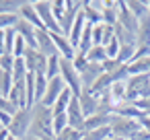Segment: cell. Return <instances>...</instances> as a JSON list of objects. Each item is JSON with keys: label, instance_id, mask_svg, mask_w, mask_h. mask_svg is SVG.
Segmentation results:
<instances>
[{"label": "cell", "instance_id": "836d02e7", "mask_svg": "<svg viewBox=\"0 0 150 140\" xmlns=\"http://www.w3.org/2000/svg\"><path fill=\"white\" fill-rule=\"evenodd\" d=\"M66 128H68V115H66V113L54 115V122H52V130H54V136L62 134V132H64Z\"/></svg>", "mask_w": 150, "mask_h": 140}, {"label": "cell", "instance_id": "ffe728a7", "mask_svg": "<svg viewBox=\"0 0 150 140\" xmlns=\"http://www.w3.org/2000/svg\"><path fill=\"white\" fill-rule=\"evenodd\" d=\"M103 23L111 27L117 25V0H103Z\"/></svg>", "mask_w": 150, "mask_h": 140}, {"label": "cell", "instance_id": "74e56055", "mask_svg": "<svg viewBox=\"0 0 150 140\" xmlns=\"http://www.w3.org/2000/svg\"><path fill=\"white\" fill-rule=\"evenodd\" d=\"M119 48H121V43L117 41V37H113L107 45H105V52H107V58H111V60H117V56H119Z\"/></svg>", "mask_w": 150, "mask_h": 140}, {"label": "cell", "instance_id": "4dcf8cb0", "mask_svg": "<svg viewBox=\"0 0 150 140\" xmlns=\"http://www.w3.org/2000/svg\"><path fill=\"white\" fill-rule=\"evenodd\" d=\"M27 74H29V70H27L25 60L23 58H17L15 60V68H13V80L15 82H23L27 78Z\"/></svg>", "mask_w": 150, "mask_h": 140}, {"label": "cell", "instance_id": "8fae6325", "mask_svg": "<svg viewBox=\"0 0 150 140\" xmlns=\"http://www.w3.org/2000/svg\"><path fill=\"white\" fill-rule=\"evenodd\" d=\"M82 15L88 25H99L103 23V2L95 0V2H82Z\"/></svg>", "mask_w": 150, "mask_h": 140}, {"label": "cell", "instance_id": "d6a6232c", "mask_svg": "<svg viewBox=\"0 0 150 140\" xmlns=\"http://www.w3.org/2000/svg\"><path fill=\"white\" fill-rule=\"evenodd\" d=\"M56 76H60V56L47 58V66H45V78L52 80Z\"/></svg>", "mask_w": 150, "mask_h": 140}, {"label": "cell", "instance_id": "f6af8a7d", "mask_svg": "<svg viewBox=\"0 0 150 140\" xmlns=\"http://www.w3.org/2000/svg\"><path fill=\"white\" fill-rule=\"evenodd\" d=\"M4 54V31H0V56Z\"/></svg>", "mask_w": 150, "mask_h": 140}, {"label": "cell", "instance_id": "ee69618b", "mask_svg": "<svg viewBox=\"0 0 150 140\" xmlns=\"http://www.w3.org/2000/svg\"><path fill=\"white\" fill-rule=\"evenodd\" d=\"M138 124H140V128H142V130H146V132L150 134V115H148V113H144V115L138 119Z\"/></svg>", "mask_w": 150, "mask_h": 140}, {"label": "cell", "instance_id": "f1b7e54d", "mask_svg": "<svg viewBox=\"0 0 150 140\" xmlns=\"http://www.w3.org/2000/svg\"><path fill=\"white\" fill-rule=\"evenodd\" d=\"M111 136V128L105 126V128H97V130H88V132H82V140H107Z\"/></svg>", "mask_w": 150, "mask_h": 140}, {"label": "cell", "instance_id": "7c38bea8", "mask_svg": "<svg viewBox=\"0 0 150 140\" xmlns=\"http://www.w3.org/2000/svg\"><path fill=\"white\" fill-rule=\"evenodd\" d=\"M52 39L56 43V50H58V56L64 58V60H74L76 56V50L72 48L70 39L64 35V33H52Z\"/></svg>", "mask_w": 150, "mask_h": 140}, {"label": "cell", "instance_id": "681fc988", "mask_svg": "<svg viewBox=\"0 0 150 140\" xmlns=\"http://www.w3.org/2000/svg\"><path fill=\"white\" fill-rule=\"evenodd\" d=\"M6 140H19V138H15V136H8V138H6Z\"/></svg>", "mask_w": 150, "mask_h": 140}, {"label": "cell", "instance_id": "d6986e66", "mask_svg": "<svg viewBox=\"0 0 150 140\" xmlns=\"http://www.w3.org/2000/svg\"><path fill=\"white\" fill-rule=\"evenodd\" d=\"M125 95H127V80H119V82H113L109 87V97H111L113 107L125 103Z\"/></svg>", "mask_w": 150, "mask_h": 140}, {"label": "cell", "instance_id": "f907efd6", "mask_svg": "<svg viewBox=\"0 0 150 140\" xmlns=\"http://www.w3.org/2000/svg\"><path fill=\"white\" fill-rule=\"evenodd\" d=\"M148 15H150V0H148Z\"/></svg>", "mask_w": 150, "mask_h": 140}, {"label": "cell", "instance_id": "d4e9b609", "mask_svg": "<svg viewBox=\"0 0 150 140\" xmlns=\"http://www.w3.org/2000/svg\"><path fill=\"white\" fill-rule=\"evenodd\" d=\"M136 39H138L136 45H150V15L140 21V29H138Z\"/></svg>", "mask_w": 150, "mask_h": 140}, {"label": "cell", "instance_id": "9c48e42d", "mask_svg": "<svg viewBox=\"0 0 150 140\" xmlns=\"http://www.w3.org/2000/svg\"><path fill=\"white\" fill-rule=\"evenodd\" d=\"M35 39H37V50H39V54H43L45 58L58 56L56 43H54V39H52V33H50L47 29H37V33H35Z\"/></svg>", "mask_w": 150, "mask_h": 140}, {"label": "cell", "instance_id": "c3c4849f", "mask_svg": "<svg viewBox=\"0 0 150 140\" xmlns=\"http://www.w3.org/2000/svg\"><path fill=\"white\" fill-rule=\"evenodd\" d=\"M107 140H121V138H115V136H109Z\"/></svg>", "mask_w": 150, "mask_h": 140}, {"label": "cell", "instance_id": "44dd1931", "mask_svg": "<svg viewBox=\"0 0 150 140\" xmlns=\"http://www.w3.org/2000/svg\"><path fill=\"white\" fill-rule=\"evenodd\" d=\"M113 113H115V115H121V117H125V119H140V117L144 115V111H140L134 103H121V105L113 107Z\"/></svg>", "mask_w": 150, "mask_h": 140}, {"label": "cell", "instance_id": "52a82bcc", "mask_svg": "<svg viewBox=\"0 0 150 140\" xmlns=\"http://www.w3.org/2000/svg\"><path fill=\"white\" fill-rule=\"evenodd\" d=\"M25 64H27V70L29 72H35V74H45V66H47V58L43 54H39V50L35 48H27L25 56H23Z\"/></svg>", "mask_w": 150, "mask_h": 140}, {"label": "cell", "instance_id": "e575fe53", "mask_svg": "<svg viewBox=\"0 0 150 140\" xmlns=\"http://www.w3.org/2000/svg\"><path fill=\"white\" fill-rule=\"evenodd\" d=\"M19 19H21L19 15H0V31L15 29V25H17Z\"/></svg>", "mask_w": 150, "mask_h": 140}, {"label": "cell", "instance_id": "e0dca14e", "mask_svg": "<svg viewBox=\"0 0 150 140\" xmlns=\"http://www.w3.org/2000/svg\"><path fill=\"white\" fill-rule=\"evenodd\" d=\"M15 31H17V33L27 41V45H29V48H35V50H37V39H35L37 29H35L31 23H27V21L19 19V21H17V25H15Z\"/></svg>", "mask_w": 150, "mask_h": 140}, {"label": "cell", "instance_id": "60d3db41", "mask_svg": "<svg viewBox=\"0 0 150 140\" xmlns=\"http://www.w3.org/2000/svg\"><path fill=\"white\" fill-rule=\"evenodd\" d=\"M72 64H74V68H76V70H78V74H80V72L88 66V60H86V56H84V54H78V52H76V56H74Z\"/></svg>", "mask_w": 150, "mask_h": 140}, {"label": "cell", "instance_id": "277c9868", "mask_svg": "<svg viewBox=\"0 0 150 140\" xmlns=\"http://www.w3.org/2000/svg\"><path fill=\"white\" fill-rule=\"evenodd\" d=\"M60 76L64 78L66 89H68L74 97H80V95H82V80H80V74H78V70L74 68L72 60L60 58Z\"/></svg>", "mask_w": 150, "mask_h": 140}, {"label": "cell", "instance_id": "3957f363", "mask_svg": "<svg viewBox=\"0 0 150 140\" xmlns=\"http://www.w3.org/2000/svg\"><path fill=\"white\" fill-rule=\"evenodd\" d=\"M109 128H111V136L121 138V140H132L134 134L140 130V124H138V119H125V117H121V115L111 113Z\"/></svg>", "mask_w": 150, "mask_h": 140}, {"label": "cell", "instance_id": "83f0119b", "mask_svg": "<svg viewBox=\"0 0 150 140\" xmlns=\"http://www.w3.org/2000/svg\"><path fill=\"white\" fill-rule=\"evenodd\" d=\"M86 60H88L91 64H103V62L107 60L105 48H103V45H93V48L88 50V54H86Z\"/></svg>", "mask_w": 150, "mask_h": 140}, {"label": "cell", "instance_id": "603a6c76", "mask_svg": "<svg viewBox=\"0 0 150 140\" xmlns=\"http://www.w3.org/2000/svg\"><path fill=\"white\" fill-rule=\"evenodd\" d=\"M127 72H129V76H136V74H150V56L129 62V64H127Z\"/></svg>", "mask_w": 150, "mask_h": 140}, {"label": "cell", "instance_id": "cb8c5ba5", "mask_svg": "<svg viewBox=\"0 0 150 140\" xmlns=\"http://www.w3.org/2000/svg\"><path fill=\"white\" fill-rule=\"evenodd\" d=\"M72 93L68 91V89H64L62 91V95L58 97V101L54 103V107H52V113L54 115H60V113H66L68 111V105H70V101H72Z\"/></svg>", "mask_w": 150, "mask_h": 140}, {"label": "cell", "instance_id": "ac0fdd59", "mask_svg": "<svg viewBox=\"0 0 150 140\" xmlns=\"http://www.w3.org/2000/svg\"><path fill=\"white\" fill-rule=\"evenodd\" d=\"M101 74H103V68H101V64H91L88 62V66L80 72V80H82V91L84 89H91L99 78H101Z\"/></svg>", "mask_w": 150, "mask_h": 140}, {"label": "cell", "instance_id": "8992f818", "mask_svg": "<svg viewBox=\"0 0 150 140\" xmlns=\"http://www.w3.org/2000/svg\"><path fill=\"white\" fill-rule=\"evenodd\" d=\"M117 25H121L125 31H129L132 35L138 37V29H140V21L129 13L127 4L123 0H117Z\"/></svg>", "mask_w": 150, "mask_h": 140}, {"label": "cell", "instance_id": "4316f807", "mask_svg": "<svg viewBox=\"0 0 150 140\" xmlns=\"http://www.w3.org/2000/svg\"><path fill=\"white\" fill-rule=\"evenodd\" d=\"M13 85H15V80H13V72L0 70V97H8Z\"/></svg>", "mask_w": 150, "mask_h": 140}, {"label": "cell", "instance_id": "9a60e30c", "mask_svg": "<svg viewBox=\"0 0 150 140\" xmlns=\"http://www.w3.org/2000/svg\"><path fill=\"white\" fill-rule=\"evenodd\" d=\"M78 101H80V109H82L84 117L95 115V113L99 111V97H97V95H93L88 89H84V91H82V95L78 97Z\"/></svg>", "mask_w": 150, "mask_h": 140}, {"label": "cell", "instance_id": "d590c367", "mask_svg": "<svg viewBox=\"0 0 150 140\" xmlns=\"http://www.w3.org/2000/svg\"><path fill=\"white\" fill-rule=\"evenodd\" d=\"M52 13H54L56 21L60 23L64 19V15H66V0H54L52 2Z\"/></svg>", "mask_w": 150, "mask_h": 140}, {"label": "cell", "instance_id": "816d5d0a", "mask_svg": "<svg viewBox=\"0 0 150 140\" xmlns=\"http://www.w3.org/2000/svg\"><path fill=\"white\" fill-rule=\"evenodd\" d=\"M0 130H4V126H2V124H0Z\"/></svg>", "mask_w": 150, "mask_h": 140}, {"label": "cell", "instance_id": "7bdbcfd3", "mask_svg": "<svg viewBox=\"0 0 150 140\" xmlns=\"http://www.w3.org/2000/svg\"><path fill=\"white\" fill-rule=\"evenodd\" d=\"M140 111H144V113H150V97L148 99H140V101H136L134 103Z\"/></svg>", "mask_w": 150, "mask_h": 140}, {"label": "cell", "instance_id": "ba28073f", "mask_svg": "<svg viewBox=\"0 0 150 140\" xmlns=\"http://www.w3.org/2000/svg\"><path fill=\"white\" fill-rule=\"evenodd\" d=\"M66 115H68V128L78 130V132H84V119H86V117H84V113H82V109H80L78 97H72Z\"/></svg>", "mask_w": 150, "mask_h": 140}, {"label": "cell", "instance_id": "4fadbf2b", "mask_svg": "<svg viewBox=\"0 0 150 140\" xmlns=\"http://www.w3.org/2000/svg\"><path fill=\"white\" fill-rule=\"evenodd\" d=\"M115 37V31L111 25H105V23H99L93 27V45H107L111 39Z\"/></svg>", "mask_w": 150, "mask_h": 140}, {"label": "cell", "instance_id": "b9f144b4", "mask_svg": "<svg viewBox=\"0 0 150 140\" xmlns=\"http://www.w3.org/2000/svg\"><path fill=\"white\" fill-rule=\"evenodd\" d=\"M119 66H121V64H119L117 60H111V58H107V60H105V62L101 64L103 72H105V74H109V76H111V74H113V72H115V70H117Z\"/></svg>", "mask_w": 150, "mask_h": 140}, {"label": "cell", "instance_id": "8d00e7d4", "mask_svg": "<svg viewBox=\"0 0 150 140\" xmlns=\"http://www.w3.org/2000/svg\"><path fill=\"white\" fill-rule=\"evenodd\" d=\"M27 48H29V45H27V41H25V39L17 33L15 48H13V56H15V58H23V56H25V52H27Z\"/></svg>", "mask_w": 150, "mask_h": 140}, {"label": "cell", "instance_id": "5bb4252c", "mask_svg": "<svg viewBox=\"0 0 150 140\" xmlns=\"http://www.w3.org/2000/svg\"><path fill=\"white\" fill-rule=\"evenodd\" d=\"M8 99L13 101V105H15L17 109H27V107H29V105H27V85H25V80L13 85ZM29 109H31V107H29Z\"/></svg>", "mask_w": 150, "mask_h": 140}, {"label": "cell", "instance_id": "6da1fadb", "mask_svg": "<svg viewBox=\"0 0 150 140\" xmlns=\"http://www.w3.org/2000/svg\"><path fill=\"white\" fill-rule=\"evenodd\" d=\"M31 113H33V124H31V132L29 134H33L37 138L54 134V130H52V122H54L52 107H47V105H43L39 101V103H35L31 107Z\"/></svg>", "mask_w": 150, "mask_h": 140}, {"label": "cell", "instance_id": "7a4b0ae2", "mask_svg": "<svg viewBox=\"0 0 150 140\" xmlns=\"http://www.w3.org/2000/svg\"><path fill=\"white\" fill-rule=\"evenodd\" d=\"M31 124H33V113H31V109L27 107V109H19V111L13 115L11 126H8L6 130L11 132V136H15V138H19V140H25V138L29 136V132H31Z\"/></svg>", "mask_w": 150, "mask_h": 140}, {"label": "cell", "instance_id": "7402d4cb", "mask_svg": "<svg viewBox=\"0 0 150 140\" xmlns=\"http://www.w3.org/2000/svg\"><path fill=\"white\" fill-rule=\"evenodd\" d=\"M109 119H111V115H105V113L88 115V117L84 119V132H88V130H97V128H105V126H109Z\"/></svg>", "mask_w": 150, "mask_h": 140}, {"label": "cell", "instance_id": "ab89813d", "mask_svg": "<svg viewBox=\"0 0 150 140\" xmlns=\"http://www.w3.org/2000/svg\"><path fill=\"white\" fill-rule=\"evenodd\" d=\"M0 111H4V113H8V115L13 117V115H15L19 109L13 105V101H11L8 97H0Z\"/></svg>", "mask_w": 150, "mask_h": 140}, {"label": "cell", "instance_id": "5b68a950", "mask_svg": "<svg viewBox=\"0 0 150 140\" xmlns=\"http://www.w3.org/2000/svg\"><path fill=\"white\" fill-rule=\"evenodd\" d=\"M33 6H35V11L41 19L43 27L50 33H62V27H60V23L56 21V17L52 13V2H47V0H37V2H33Z\"/></svg>", "mask_w": 150, "mask_h": 140}, {"label": "cell", "instance_id": "2e32d148", "mask_svg": "<svg viewBox=\"0 0 150 140\" xmlns=\"http://www.w3.org/2000/svg\"><path fill=\"white\" fill-rule=\"evenodd\" d=\"M19 17H21L23 21L31 23L35 29H45L43 23H41V19H39V15H37V11H35V6H33V2H27V0H23L21 11H19Z\"/></svg>", "mask_w": 150, "mask_h": 140}, {"label": "cell", "instance_id": "bcb514c9", "mask_svg": "<svg viewBox=\"0 0 150 140\" xmlns=\"http://www.w3.org/2000/svg\"><path fill=\"white\" fill-rule=\"evenodd\" d=\"M8 136H11V132H8L6 128H4V130H0V140H6Z\"/></svg>", "mask_w": 150, "mask_h": 140}, {"label": "cell", "instance_id": "30bf717a", "mask_svg": "<svg viewBox=\"0 0 150 140\" xmlns=\"http://www.w3.org/2000/svg\"><path fill=\"white\" fill-rule=\"evenodd\" d=\"M66 89V82H64V78L62 76H56V78H52V80H47V91H45V95H43V105H47V107H54V103L58 101V97L62 95V91Z\"/></svg>", "mask_w": 150, "mask_h": 140}, {"label": "cell", "instance_id": "f35d334b", "mask_svg": "<svg viewBox=\"0 0 150 140\" xmlns=\"http://www.w3.org/2000/svg\"><path fill=\"white\" fill-rule=\"evenodd\" d=\"M15 56H11V54H2L0 56V70H6V72H13V68H15Z\"/></svg>", "mask_w": 150, "mask_h": 140}, {"label": "cell", "instance_id": "7dc6e473", "mask_svg": "<svg viewBox=\"0 0 150 140\" xmlns=\"http://www.w3.org/2000/svg\"><path fill=\"white\" fill-rule=\"evenodd\" d=\"M25 140H41V138H37V136H33V134H29V136H27Z\"/></svg>", "mask_w": 150, "mask_h": 140}, {"label": "cell", "instance_id": "f546056e", "mask_svg": "<svg viewBox=\"0 0 150 140\" xmlns=\"http://www.w3.org/2000/svg\"><path fill=\"white\" fill-rule=\"evenodd\" d=\"M23 0H0V15H19Z\"/></svg>", "mask_w": 150, "mask_h": 140}, {"label": "cell", "instance_id": "1f68e13d", "mask_svg": "<svg viewBox=\"0 0 150 140\" xmlns=\"http://www.w3.org/2000/svg\"><path fill=\"white\" fill-rule=\"evenodd\" d=\"M45 91H47V78H45V74L39 72V74H35V103L43 101Z\"/></svg>", "mask_w": 150, "mask_h": 140}, {"label": "cell", "instance_id": "484cf974", "mask_svg": "<svg viewBox=\"0 0 150 140\" xmlns=\"http://www.w3.org/2000/svg\"><path fill=\"white\" fill-rule=\"evenodd\" d=\"M127 9H129V13L138 19V21H142L144 17H148V0L146 2H140V0H127Z\"/></svg>", "mask_w": 150, "mask_h": 140}]
</instances>
